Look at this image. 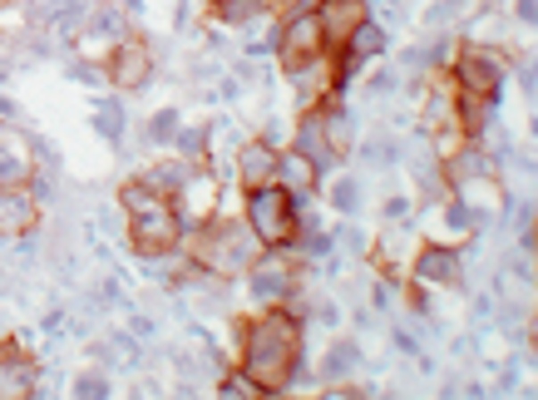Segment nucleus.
I'll return each mask as SVG.
<instances>
[{"label":"nucleus","instance_id":"7ed1b4c3","mask_svg":"<svg viewBox=\"0 0 538 400\" xmlns=\"http://www.w3.org/2000/svg\"><path fill=\"white\" fill-rule=\"evenodd\" d=\"M292 193H286V183L277 188V183H257L252 198H247V218H252V232L262 238L267 247H282L286 238H292Z\"/></svg>","mask_w":538,"mask_h":400},{"label":"nucleus","instance_id":"423d86ee","mask_svg":"<svg viewBox=\"0 0 538 400\" xmlns=\"http://www.w3.org/2000/svg\"><path fill=\"white\" fill-rule=\"evenodd\" d=\"M317 21H321V35H327V40H346L366 15H360L356 0H327V11H321Z\"/></svg>","mask_w":538,"mask_h":400},{"label":"nucleus","instance_id":"f03ea898","mask_svg":"<svg viewBox=\"0 0 538 400\" xmlns=\"http://www.w3.org/2000/svg\"><path fill=\"white\" fill-rule=\"evenodd\" d=\"M124 208L128 218H134V243L144 247V253H153V247H169L173 232H178V218H173V208L159 198V193L148 188V183H134V188H124Z\"/></svg>","mask_w":538,"mask_h":400},{"label":"nucleus","instance_id":"39448f33","mask_svg":"<svg viewBox=\"0 0 538 400\" xmlns=\"http://www.w3.org/2000/svg\"><path fill=\"white\" fill-rule=\"evenodd\" d=\"M459 79H465L469 95H489V99H494V89H499V60H494V54L469 50L465 60H459Z\"/></svg>","mask_w":538,"mask_h":400},{"label":"nucleus","instance_id":"0eeeda50","mask_svg":"<svg viewBox=\"0 0 538 400\" xmlns=\"http://www.w3.org/2000/svg\"><path fill=\"white\" fill-rule=\"evenodd\" d=\"M35 222V203L25 193L0 188V232H25Z\"/></svg>","mask_w":538,"mask_h":400},{"label":"nucleus","instance_id":"dca6fc26","mask_svg":"<svg viewBox=\"0 0 538 400\" xmlns=\"http://www.w3.org/2000/svg\"><path fill=\"white\" fill-rule=\"evenodd\" d=\"M128 5H134V11H138V0H128Z\"/></svg>","mask_w":538,"mask_h":400},{"label":"nucleus","instance_id":"f8f14e48","mask_svg":"<svg viewBox=\"0 0 538 400\" xmlns=\"http://www.w3.org/2000/svg\"><path fill=\"white\" fill-rule=\"evenodd\" d=\"M277 179H282V183H292V188H311L317 169H311V163H306L302 154H292V158H277Z\"/></svg>","mask_w":538,"mask_h":400},{"label":"nucleus","instance_id":"9b49d317","mask_svg":"<svg viewBox=\"0 0 538 400\" xmlns=\"http://www.w3.org/2000/svg\"><path fill=\"white\" fill-rule=\"evenodd\" d=\"M346 40H351V54H346V60H360V54H380V50H385V35H380L370 21H360Z\"/></svg>","mask_w":538,"mask_h":400},{"label":"nucleus","instance_id":"1a4fd4ad","mask_svg":"<svg viewBox=\"0 0 538 400\" xmlns=\"http://www.w3.org/2000/svg\"><path fill=\"white\" fill-rule=\"evenodd\" d=\"M272 173H277V154L267 144H252L243 154V179L257 188V183H272Z\"/></svg>","mask_w":538,"mask_h":400},{"label":"nucleus","instance_id":"4468645a","mask_svg":"<svg viewBox=\"0 0 538 400\" xmlns=\"http://www.w3.org/2000/svg\"><path fill=\"white\" fill-rule=\"evenodd\" d=\"M336 203H341V208H356V188H351V183H341V188H336Z\"/></svg>","mask_w":538,"mask_h":400},{"label":"nucleus","instance_id":"2eb2a0df","mask_svg":"<svg viewBox=\"0 0 538 400\" xmlns=\"http://www.w3.org/2000/svg\"><path fill=\"white\" fill-rule=\"evenodd\" d=\"M163 134H173V114H159V119H153V138H163Z\"/></svg>","mask_w":538,"mask_h":400},{"label":"nucleus","instance_id":"9d476101","mask_svg":"<svg viewBox=\"0 0 538 400\" xmlns=\"http://www.w3.org/2000/svg\"><path fill=\"white\" fill-rule=\"evenodd\" d=\"M420 282H454V272H459V262H454V253H444V247H430V253L420 257Z\"/></svg>","mask_w":538,"mask_h":400},{"label":"nucleus","instance_id":"f257e3e1","mask_svg":"<svg viewBox=\"0 0 538 400\" xmlns=\"http://www.w3.org/2000/svg\"><path fill=\"white\" fill-rule=\"evenodd\" d=\"M296 356V327L286 316H262L247 327V376L262 390H277Z\"/></svg>","mask_w":538,"mask_h":400},{"label":"nucleus","instance_id":"20e7f679","mask_svg":"<svg viewBox=\"0 0 538 400\" xmlns=\"http://www.w3.org/2000/svg\"><path fill=\"white\" fill-rule=\"evenodd\" d=\"M321 45H327V35H321L317 15H296V21L286 25V45H282V50H286V60H292L296 70H302L306 60H317Z\"/></svg>","mask_w":538,"mask_h":400},{"label":"nucleus","instance_id":"f3484780","mask_svg":"<svg viewBox=\"0 0 538 400\" xmlns=\"http://www.w3.org/2000/svg\"><path fill=\"white\" fill-rule=\"evenodd\" d=\"M262 5H272V0H262Z\"/></svg>","mask_w":538,"mask_h":400},{"label":"nucleus","instance_id":"ddd939ff","mask_svg":"<svg viewBox=\"0 0 538 400\" xmlns=\"http://www.w3.org/2000/svg\"><path fill=\"white\" fill-rule=\"evenodd\" d=\"M124 70H119V79H124V85H138V79H144V50H124Z\"/></svg>","mask_w":538,"mask_h":400},{"label":"nucleus","instance_id":"6e6552de","mask_svg":"<svg viewBox=\"0 0 538 400\" xmlns=\"http://www.w3.org/2000/svg\"><path fill=\"white\" fill-rule=\"evenodd\" d=\"M25 173H30V154H25V144L0 134V183H21Z\"/></svg>","mask_w":538,"mask_h":400}]
</instances>
